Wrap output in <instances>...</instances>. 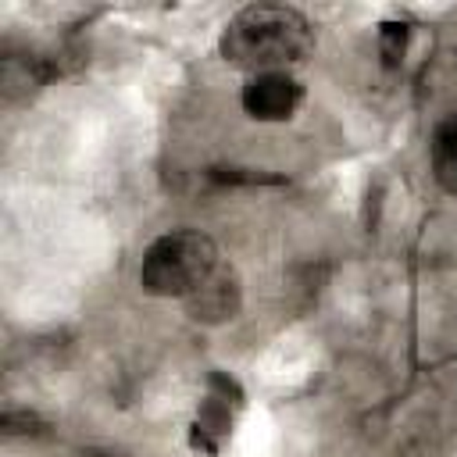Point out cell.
I'll return each mask as SVG.
<instances>
[{"label": "cell", "mask_w": 457, "mask_h": 457, "mask_svg": "<svg viewBox=\"0 0 457 457\" xmlns=\"http://www.w3.org/2000/svg\"><path fill=\"white\" fill-rule=\"evenodd\" d=\"M239 300H243V289H239L236 268L218 261V268L186 296V311H189L193 321L218 325V321H228L239 311Z\"/></svg>", "instance_id": "obj_4"}, {"label": "cell", "mask_w": 457, "mask_h": 457, "mask_svg": "<svg viewBox=\"0 0 457 457\" xmlns=\"http://www.w3.org/2000/svg\"><path fill=\"white\" fill-rule=\"evenodd\" d=\"M218 268V246L196 228H171L157 236L139 261V286L154 296L186 300Z\"/></svg>", "instance_id": "obj_2"}, {"label": "cell", "mask_w": 457, "mask_h": 457, "mask_svg": "<svg viewBox=\"0 0 457 457\" xmlns=\"http://www.w3.org/2000/svg\"><path fill=\"white\" fill-rule=\"evenodd\" d=\"M228 425H232V414H228V403L225 396H207L200 414H196V425H193V446L207 450V453H218L221 439L228 436Z\"/></svg>", "instance_id": "obj_6"}, {"label": "cell", "mask_w": 457, "mask_h": 457, "mask_svg": "<svg viewBox=\"0 0 457 457\" xmlns=\"http://www.w3.org/2000/svg\"><path fill=\"white\" fill-rule=\"evenodd\" d=\"M239 100H243V111L257 121H286L303 104V86L289 71H261V75H250Z\"/></svg>", "instance_id": "obj_3"}, {"label": "cell", "mask_w": 457, "mask_h": 457, "mask_svg": "<svg viewBox=\"0 0 457 457\" xmlns=\"http://www.w3.org/2000/svg\"><path fill=\"white\" fill-rule=\"evenodd\" d=\"M221 57L243 71H286L314 46L311 21L286 4H250L236 11L218 39Z\"/></svg>", "instance_id": "obj_1"}, {"label": "cell", "mask_w": 457, "mask_h": 457, "mask_svg": "<svg viewBox=\"0 0 457 457\" xmlns=\"http://www.w3.org/2000/svg\"><path fill=\"white\" fill-rule=\"evenodd\" d=\"M407 39H411V29L403 21H382L378 25V54H382V64L386 68H396L403 61Z\"/></svg>", "instance_id": "obj_7"}, {"label": "cell", "mask_w": 457, "mask_h": 457, "mask_svg": "<svg viewBox=\"0 0 457 457\" xmlns=\"http://www.w3.org/2000/svg\"><path fill=\"white\" fill-rule=\"evenodd\" d=\"M428 154H432L436 182H439L446 193L457 196V114H446L443 121H436Z\"/></svg>", "instance_id": "obj_5"}]
</instances>
